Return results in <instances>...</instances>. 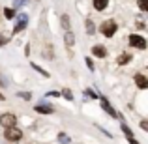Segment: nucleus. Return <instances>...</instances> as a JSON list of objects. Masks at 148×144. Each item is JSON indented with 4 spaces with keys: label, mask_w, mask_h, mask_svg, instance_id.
I'll return each mask as SVG.
<instances>
[{
    "label": "nucleus",
    "mask_w": 148,
    "mask_h": 144,
    "mask_svg": "<svg viewBox=\"0 0 148 144\" xmlns=\"http://www.w3.org/2000/svg\"><path fill=\"white\" fill-rule=\"evenodd\" d=\"M92 53H94V56H98V58L107 56V49H105L103 45H94V47H92Z\"/></svg>",
    "instance_id": "obj_10"
},
{
    "label": "nucleus",
    "mask_w": 148,
    "mask_h": 144,
    "mask_svg": "<svg viewBox=\"0 0 148 144\" xmlns=\"http://www.w3.org/2000/svg\"><path fill=\"white\" fill-rule=\"evenodd\" d=\"M139 10H143V11H148V0H139Z\"/></svg>",
    "instance_id": "obj_15"
},
{
    "label": "nucleus",
    "mask_w": 148,
    "mask_h": 144,
    "mask_svg": "<svg viewBox=\"0 0 148 144\" xmlns=\"http://www.w3.org/2000/svg\"><path fill=\"white\" fill-rule=\"evenodd\" d=\"M4 84H6V83H4V81H2V79H0V86H4Z\"/></svg>",
    "instance_id": "obj_27"
},
{
    "label": "nucleus",
    "mask_w": 148,
    "mask_h": 144,
    "mask_svg": "<svg viewBox=\"0 0 148 144\" xmlns=\"http://www.w3.org/2000/svg\"><path fill=\"white\" fill-rule=\"evenodd\" d=\"M131 60V56L127 53H124V54H120L118 58H116V64H120V66H124V64H127V62Z\"/></svg>",
    "instance_id": "obj_13"
},
{
    "label": "nucleus",
    "mask_w": 148,
    "mask_h": 144,
    "mask_svg": "<svg viewBox=\"0 0 148 144\" xmlns=\"http://www.w3.org/2000/svg\"><path fill=\"white\" fill-rule=\"evenodd\" d=\"M62 96H64V97H66V99H69V101H73V94H71V92H69V90H68V88H64V90H62Z\"/></svg>",
    "instance_id": "obj_18"
},
{
    "label": "nucleus",
    "mask_w": 148,
    "mask_h": 144,
    "mask_svg": "<svg viewBox=\"0 0 148 144\" xmlns=\"http://www.w3.org/2000/svg\"><path fill=\"white\" fill-rule=\"evenodd\" d=\"M47 96H51V97H58V96H60V94H58V92H54V90H53V92H49Z\"/></svg>",
    "instance_id": "obj_26"
},
{
    "label": "nucleus",
    "mask_w": 148,
    "mask_h": 144,
    "mask_svg": "<svg viewBox=\"0 0 148 144\" xmlns=\"http://www.w3.org/2000/svg\"><path fill=\"white\" fill-rule=\"evenodd\" d=\"M84 62H86L88 69H92V71H94V62H92V60H90V58H88V56H86V60H84Z\"/></svg>",
    "instance_id": "obj_22"
},
{
    "label": "nucleus",
    "mask_w": 148,
    "mask_h": 144,
    "mask_svg": "<svg viewBox=\"0 0 148 144\" xmlns=\"http://www.w3.org/2000/svg\"><path fill=\"white\" fill-rule=\"evenodd\" d=\"M84 94H86V96H90V97H98V96H96L92 90H84Z\"/></svg>",
    "instance_id": "obj_25"
},
{
    "label": "nucleus",
    "mask_w": 148,
    "mask_h": 144,
    "mask_svg": "<svg viewBox=\"0 0 148 144\" xmlns=\"http://www.w3.org/2000/svg\"><path fill=\"white\" fill-rule=\"evenodd\" d=\"M0 101H4V96L2 94H0Z\"/></svg>",
    "instance_id": "obj_28"
},
{
    "label": "nucleus",
    "mask_w": 148,
    "mask_h": 144,
    "mask_svg": "<svg viewBox=\"0 0 148 144\" xmlns=\"http://www.w3.org/2000/svg\"><path fill=\"white\" fill-rule=\"evenodd\" d=\"M58 141H60L62 144H69V137L66 133H60V135H58Z\"/></svg>",
    "instance_id": "obj_16"
},
{
    "label": "nucleus",
    "mask_w": 148,
    "mask_h": 144,
    "mask_svg": "<svg viewBox=\"0 0 148 144\" xmlns=\"http://www.w3.org/2000/svg\"><path fill=\"white\" fill-rule=\"evenodd\" d=\"M26 26H28V15H19L17 17V25H15V28H13V34H17V32H21V30H25Z\"/></svg>",
    "instance_id": "obj_5"
},
{
    "label": "nucleus",
    "mask_w": 148,
    "mask_h": 144,
    "mask_svg": "<svg viewBox=\"0 0 148 144\" xmlns=\"http://www.w3.org/2000/svg\"><path fill=\"white\" fill-rule=\"evenodd\" d=\"M25 0H13V8H23V6H25Z\"/></svg>",
    "instance_id": "obj_21"
},
{
    "label": "nucleus",
    "mask_w": 148,
    "mask_h": 144,
    "mask_svg": "<svg viewBox=\"0 0 148 144\" xmlns=\"http://www.w3.org/2000/svg\"><path fill=\"white\" fill-rule=\"evenodd\" d=\"M94 2V8L98 11H103L105 8H107V4H109V0H92Z\"/></svg>",
    "instance_id": "obj_12"
},
{
    "label": "nucleus",
    "mask_w": 148,
    "mask_h": 144,
    "mask_svg": "<svg viewBox=\"0 0 148 144\" xmlns=\"http://www.w3.org/2000/svg\"><path fill=\"white\" fill-rule=\"evenodd\" d=\"M130 45L133 49H146V40L143 36H139V34H131L130 36Z\"/></svg>",
    "instance_id": "obj_3"
},
{
    "label": "nucleus",
    "mask_w": 148,
    "mask_h": 144,
    "mask_svg": "<svg viewBox=\"0 0 148 144\" xmlns=\"http://www.w3.org/2000/svg\"><path fill=\"white\" fill-rule=\"evenodd\" d=\"M19 96H21L23 99H30V97H32V96H30V94H26V92H21V94H19Z\"/></svg>",
    "instance_id": "obj_24"
},
{
    "label": "nucleus",
    "mask_w": 148,
    "mask_h": 144,
    "mask_svg": "<svg viewBox=\"0 0 148 144\" xmlns=\"http://www.w3.org/2000/svg\"><path fill=\"white\" fill-rule=\"evenodd\" d=\"M64 41H66V47L71 49V47H73V43H75V36H73V32L66 30V34H64Z\"/></svg>",
    "instance_id": "obj_11"
},
{
    "label": "nucleus",
    "mask_w": 148,
    "mask_h": 144,
    "mask_svg": "<svg viewBox=\"0 0 148 144\" xmlns=\"http://www.w3.org/2000/svg\"><path fill=\"white\" fill-rule=\"evenodd\" d=\"M4 137H6L10 142H19V141L23 139V131L19 129L17 126H11V127H6V133H4Z\"/></svg>",
    "instance_id": "obj_2"
},
{
    "label": "nucleus",
    "mask_w": 148,
    "mask_h": 144,
    "mask_svg": "<svg viewBox=\"0 0 148 144\" xmlns=\"http://www.w3.org/2000/svg\"><path fill=\"white\" fill-rule=\"evenodd\" d=\"M4 15H6V19H13L15 11L11 10V8H6V10H4Z\"/></svg>",
    "instance_id": "obj_17"
},
{
    "label": "nucleus",
    "mask_w": 148,
    "mask_h": 144,
    "mask_svg": "<svg viewBox=\"0 0 148 144\" xmlns=\"http://www.w3.org/2000/svg\"><path fill=\"white\" fill-rule=\"evenodd\" d=\"M36 112H40V114H53V112H54V109L51 107V105L40 103V105H36Z\"/></svg>",
    "instance_id": "obj_9"
},
{
    "label": "nucleus",
    "mask_w": 148,
    "mask_h": 144,
    "mask_svg": "<svg viewBox=\"0 0 148 144\" xmlns=\"http://www.w3.org/2000/svg\"><path fill=\"white\" fill-rule=\"evenodd\" d=\"M99 101H101V107H103V111H105V112H107V114H109V116H112V118H118V112H116V111H114V109H112V107H111V103H109V101H107V99H105V97H103V96H101V97H99Z\"/></svg>",
    "instance_id": "obj_6"
},
{
    "label": "nucleus",
    "mask_w": 148,
    "mask_h": 144,
    "mask_svg": "<svg viewBox=\"0 0 148 144\" xmlns=\"http://www.w3.org/2000/svg\"><path fill=\"white\" fill-rule=\"evenodd\" d=\"M86 30H88V34H94V23H92L90 19L86 21Z\"/></svg>",
    "instance_id": "obj_19"
},
{
    "label": "nucleus",
    "mask_w": 148,
    "mask_h": 144,
    "mask_svg": "<svg viewBox=\"0 0 148 144\" xmlns=\"http://www.w3.org/2000/svg\"><path fill=\"white\" fill-rule=\"evenodd\" d=\"M32 68H34V69H36V71H40V73H41V75H43V77H49V73H47V71H45V69H41V68H40V66H36V64H32Z\"/></svg>",
    "instance_id": "obj_20"
},
{
    "label": "nucleus",
    "mask_w": 148,
    "mask_h": 144,
    "mask_svg": "<svg viewBox=\"0 0 148 144\" xmlns=\"http://www.w3.org/2000/svg\"><path fill=\"white\" fill-rule=\"evenodd\" d=\"M99 30H101L103 36L112 38V36H114V32H116V21H114V19H107V21H103V23H101V26H99Z\"/></svg>",
    "instance_id": "obj_1"
},
{
    "label": "nucleus",
    "mask_w": 148,
    "mask_h": 144,
    "mask_svg": "<svg viewBox=\"0 0 148 144\" xmlns=\"http://www.w3.org/2000/svg\"><path fill=\"white\" fill-rule=\"evenodd\" d=\"M60 23H62V26L68 30V26H69V17H68V15H62V17H60Z\"/></svg>",
    "instance_id": "obj_14"
},
{
    "label": "nucleus",
    "mask_w": 148,
    "mask_h": 144,
    "mask_svg": "<svg viewBox=\"0 0 148 144\" xmlns=\"http://www.w3.org/2000/svg\"><path fill=\"white\" fill-rule=\"evenodd\" d=\"M8 41H10V36H4V38H0V47H2V45H6Z\"/></svg>",
    "instance_id": "obj_23"
},
{
    "label": "nucleus",
    "mask_w": 148,
    "mask_h": 144,
    "mask_svg": "<svg viewBox=\"0 0 148 144\" xmlns=\"http://www.w3.org/2000/svg\"><path fill=\"white\" fill-rule=\"evenodd\" d=\"M135 84H137L141 90H146L148 88V79L143 75V73H137V75H135Z\"/></svg>",
    "instance_id": "obj_7"
},
{
    "label": "nucleus",
    "mask_w": 148,
    "mask_h": 144,
    "mask_svg": "<svg viewBox=\"0 0 148 144\" xmlns=\"http://www.w3.org/2000/svg\"><path fill=\"white\" fill-rule=\"evenodd\" d=\"M15 124H17V118H15L11 112H4V114L0 116V126L11 127V126H15Z\"/></svg>",
    "instance_id": "obj_4"
},
{
    "label": "nucleus",
    "mask_w": 148,
    "mask_h": 144,
    "mask_svg": "<svg viewBox=\"0 0 148 144\" xmlns=\"http://www.w3.org/2000/svg\"><path fill=\"white\" fill-rule=\"evenodd\" d=\"M122 131H124V135H126V139H127V142H130V144H139L137 139H135V135L131 133V129L126 126V124H122Z\"/></svg>",
    "instance_id": "obj_8"
}]
</instances>
